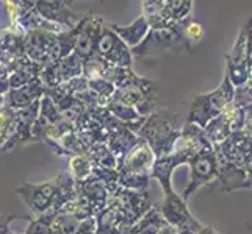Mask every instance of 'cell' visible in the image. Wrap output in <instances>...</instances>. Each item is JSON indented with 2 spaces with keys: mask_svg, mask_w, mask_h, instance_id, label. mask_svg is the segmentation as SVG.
Segmentation results:
<instances>
[{
  "mask_svg": "<svg viewBox=\"0 0 252 234\" xmlns=\"http://www.w3.org/2000/svg\"><path fill=\"white\" fill-rule=\"evenodd\" d=\"M218 158L251 172L252 169V134L245 127L233 131L222 144L215 145Z\"/></svg>",
  "mask_w": 252,
  "mask_h": 234,
  "instance_id": "cell-6",
  "label": "cell"
},
{
  "mask_svg": "<svg viewBox=\"0 0 252 234\" xmlns=\"http://www.w3.org/2000/svg\"><path fill=\"white\" fill-rule=\"evenodd\" d=\"M157 206L163 219L179 234H197L204 228V225L199 223L194 215L189 212L187 202L174 192V189L164 194L161 203Z\"/></svg>",
  "mask_w": 252,
  "mask_h": 234,
  "instance_id": "cell-5",
  "label": "cell"
},
{
  "mask_svg": "<svg viewBox=\"0 0 252 234\" xmlns=\"http://www.w3.org/2000/svg\"><path fill=\"white\" fill-rule=\"evenodd\" d=\"M57 64H58V77H60V81H62V84H64L67 81L74 80V78H79V77L83 75L85 61L80 56H77L75 53L69 55L64 59H60Z\"/></svg>",
  "mask_w": 252,
  "mask_h": 234,
  "instance_id": "cell-17",
  "label": "cell"
},
{
  "mask_svg": "<svg viewBox=\"0 0 252 234\" xmlns=\"http://www.w3.org/2000/svg\"><path fill=\"white\" fill-rule=\"evenodd\" d=\"M57 214L58 212L55 211H49L47 214L41 215V217L30 220L29 230L22 234H54L52 233V222H54Z\"/></svg>",
  "mask_w": 252,
  "mask_h": 234,
  "instance_id": "cell-20",
  "label": "cell"
},
{
  "mask_svg": "<svg viewBox=\"0 0 252 234\" xmlns=\"http://www.w3.org/2000/svg\"><path fill=\"white\" fill-rule=\"evenodd\" d=\"M235 91L237 89L232 84L230 78L227 77V74H224L222 83L220 84L218 89L208 94L197 95L191 102L187 122L205 128L213 119L222 114L225 108L232 105L233 100H235Z\"/></svg>",
  "mask_w": 252,
  "mask_h": 234,
  "instance_id": "cell-2",
  "label": "cell"
},
{
  "mask_svg": "<svg viewBox=\"0 0 252 234\" xmlns=\"http://www.w3.org/2000/svg\"><path fill=\"white\" fill-rule=\"evenodd\" d=\"M140 136L135 134L132 130H128L127 125H124L123 128L116 130V131L110 133L107 145L108 149L115 153V156L119 159H123L124 156L133 149V147L140 142Z\"/></svg>",
  "mask_w": 252,
  "mask_h": 234,
  "instance_id": "cell-15",
  "label": "cell"
},
{
  "mask_svg": "<svg viewBox=\"0 0 252 234\" xmlns=\"http://www.w3.org/2000/svg\"><path fill=\"white\" fill-rule=\"evenodd\" d=\"M44 94H46V88L42 84L41 78L38 77L27 86H24V88L10 91V94H8L10 95V105L8 106L13 109H24L30 106L32 103L41 100Z\"/></svg>",
  "mask_w": 252,
  "mask_h": 234,
  "instance_id": "cell-14",
  "label": "cell"
},
{
  "mask_svg": "<svg viewBox=\"0 0 252 234\" xmlns=\"http://www.w3.org/2000/svg\"><path fill=\"white\" fill-rule=\"evenodd\" d=\"M14 217V214H0V234H13L10 231V223Z\"/></svg>",
  "mask_w": 252,
  "mask_h": 234,
  "instance_id": "cell-23",
  "label": "cell"
},
{
  "mask_svg": "<svg viewBox=\"0 0 252 234\" xmlns=\"http://www.w3.org/2000/svg\"><path fill=\"white\" fill-rule=\"evenodd\" d=\"M184 34L189 44H197L199 41L204 38V28L201 24H197L194 21H187L184 25Z\"/></svg>",
  "mask_w": 252,
  "mask_h": 234,
  "instance_id": "cell-21",
  "label": "cell"
},
{
  "mask_svg": "<svg viewBox=\"0 0 252 234\" xmlns=\"http://www.w3.org/2000/svg\"><path fill=\"white\" fill-rule=\"evenodd\" d=\"M155 159H157V156L154 155L152 149L141 139L123 159L118 161V172L121 175H127V173H151Z\"/></svg>",
  "mask_w": 252,
  "mask_h": 234,
  "instance_id": "cell-11",
  "label": "cell"
},
{
  "mask_svg": "<svg viewBox=\"0 0 252 234\" xmlns=\"http://www.w3.org/2000/svg\"><path fill=\"white\" fill-rule=\"evenodd\" d=\"M110 28L115 31L118 36L123 39L124 44L132 50L138 47L141 42L146 39V36L151 31V25L147 22L146 17L141 14L130 25H118V24H110Z\"/></svg>",
  "mask_w": 252,
  "mask_h": 234,
  "instance_id": "cell-13",
  "label": "cell"
},
{
  "mask_svg": "<svg viewBox=\"0 0 252 234\" xmlns=\"http://www.w3.org/2000/svg\"><path fill=\"white\" fill-rule=\"evenodd\" d=\"M197 234H220V233L216 231L215 228H212V227H204Z\"/></svg>",
  "mask_w": 252,
  "mask_h": 234,
  "instance_id": "cell-24",
  "label": "cell"
},
{
  "mask_svg": "<svg viewBox=\"0 0 252 234\" xmlns=\"http://www.w3.org/2000/svg\"><path fill=\"white\" fill-rule=\"evenodd\" d=\"M95 55L116 67H132L133 64L132 50L110 28V24H107L102 30L95 46Z\"/></svg>",
  "mask_w": 252,
  "mask_h": 234,
  "instance_id": "cell-8",
  "label": "cell"
},
{
  "mask_svg": "<svg viewBox=\"0 0 252 234\" xmlns=\"http://www.w3.org/2000/svg\"><path fill=\"white\" fill-rule=\"evenodd\" d=\"M57 189H58V181L55 178L41 184H33L24 181L21 186H17L14 189V192L29 206V209L34 215V219H38L41 215L52 211V208L55 205Z\"/></svg>",
  "mask_w": 252,
  "mask_h": 234,
  "instance_id": "cell-7",
  "label": "cell"
},
{
  "mask_svg": "<svg viewBox=\"0 0 252 234\" xmlns=\"http://www.w3.org/2000/svg\"><path fill=\"white\" fill-rule=\"evenodd\" d=\"M72 2H34L36 11L42 19H46L52 24L62 25L67 30H74L79 27L85 14H79L72 11Z\"/></svg>",
  "mask_w": 252,
  "mask_h": 234,
  "instance_id": "cell-10",
  "label": "cell"
},
{
  "mask_svg": "<svg viewBox=\"0 0 252 234\" xmlns=\"http://www.w3.org/2000/svg\"><path fill=\"white\" fill-rule=\"evenodd\" d=\"M95 231H97V223H95L94 215H91V217L85 219L80 223V227H79V230H77L75 234H95Z\"/></svg>",
  "mask_w": 252,
  "mask_h": 234,
  "instance_id": "cell-22",
  "label": "cell"
},
{
  "mask_svg": "<svg viewBox=\"0 0 252 234\" xmlns=\"http://www.w3.org/2000/svg\"><path fill=\"white\" fill-rule=\"evenodd\" d=\"M185 22L164 28H151L149 34H147L141 44L132 49V55L146 58V56H161L169 53V52H179L182 49L191 52V44L187 41L184 34Z\"/></svg>",
  "mask_w": 252,
  "mask_h": 234,
  "instance_id": "cell-3",
  "label": "cell"
},
{
  "mask_svg": "<svg viewBox=\"0 0 252 234\" xmlns=\"http://www.w3.org/2000/svg\"><path fill=\"white\" fill-rule=\"evenodd\" d=\"M191 11H193V2L191 0H164L163 19L168 27H171V25L189 21Z\"/></svg>",
  "mask_w": 252,
  "mask_h": 234,
  "instance_id": "cell-16",
  "label": "cell"
},
{
  "mask_svg": "<svg viewBox=\"0 0 252 234\" xmlns=\"http://www.w3.org/2000/svg\"><path fill=\"white\" fill-rule=\"evenodd\" d=\"M83 220L71 209H63L55 215L52 222V233L54 234H75Z\"/></svg>",
  "mask_w": 252,
  "mask_h": 234,
  "instance_id": "cell-18",
  "label": "cell"
},
{
  "mask_svg": "<svg viewBox=\"0 0 252 234\" xmlns=\"http://www.w3.org/2000/svg\"><path fill=\"white\" fill-rule=\"evenodd\" d=\"M182 128L184 124H180L179 114L169 109H160L154 111L146 119L138 136L151 147L154 155L160 158L174 152V147L182 134Z\"/></svg>",
  "mask_w": 252,
  "mask_h": 234,
  "instance_id": "cell-1",
  "label": "cell"
},
{
  "mask_svg": "<svg viewBox=\"0 0 252 234\" xmlns=\"http://www.w3.org/2000/svg\"><path fill=\"white\" fill-rule=\"evenodd\" d=\"M220 177V159L216 155L215 145H208L199 152L193 159L189 161V181L184 190L185 202L189 200L197 189L213 183Z\"/></svg>",
  "mask_w": 252,
  "mask_h": 234,
  "instance_id": "cell-4",
  "label": "cell"
},
{
  "mask_svg": "<svg viewBox=\"0 0 252 234\" xmlns=\"http://www.w3.org/2000/svg\"><path fill=\"white\" fill-rule=\"evenodd\" d=\"M189 161H191V156L179 150H174L169 155L160 156V158L155 159L152 166L151 178L157 180L158 184L163 189V194H166L169 190H172L171 178H172L174 169H177V166H182V164H189Z\"/></svg>",
  "mask_w": 252,
  "mask_h": 234,
  "instance_id": "cell-12",
  "label": "cell"
},
{
  "mask_svg": "<svg viewBox=\"0 0 252 234\" xmlns=\"http://www.w3.org/2000/svg\"><path fill=\"white\" fill-rule=\"evenodd\" d=\"M105 25H107L105 21L100 16H95L93 13L83 16L82 22L79 24V36H77L75 52H74L83 61L95 55V46H97V41Z\"/></svg>",
  "mask_w": 252,
  "mask_h": 234,
  "instance_id": "cell-9",
  "label": "cell"
},
{
  "mask_svg": "<svg viewBox=\"0 0 252 234\" xmlns=\"http://www.w3.org/2000/svg\"><path fill=\"white\" fill-rule=\"evenodd\" d=\"M69 173L75 183H83V181L90 180L94 173V164L90 156L82 155L69 159Z\"/></svg>",
  "mask_w": 252,
  "mask_h": 234,
  "instance_id": "cell-19",
  "label": "cell"
}]
</instances>
